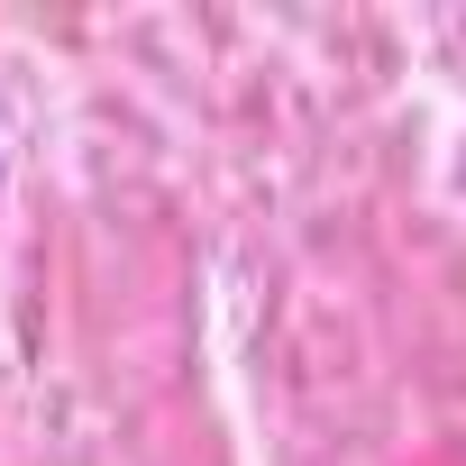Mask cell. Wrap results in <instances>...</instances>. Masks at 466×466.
Here are the masks:
<instances>
[{"instance_id": "1", "label": "cell", "mask_w": 466, "mask_h": 466, "mask_svg": "<svg viewBox=\"0 0 466 466\" xmlns=\"http://www.w3.org/2000/svg\"><path fill=\"white\" fill-rule=\"evenodd\" d=\"M0 192H10V174H0Z\"/></svg>"}]
</instances>
